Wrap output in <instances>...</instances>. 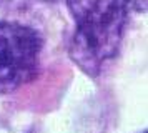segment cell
Here are the masks:
<instances>
[{"instance_id":"5b68a950","label":"cell","mask_w":148,"mask_h":133,"mask_svg":"<svg viewBox=\"0 0 148 133\" xmlns=\"http://www.w3.org/2000/svg\"><path fill=\"white\" fill-rule=\"evenodd\" d=\"M143 133H147V132H143Z\"/></svg>"},{"instance_id":"6da1fadb","label":"cell","mask_w":148,"mask_h":133,"mask_svg":"<svg viewBox=\"0 0 148 133\" xmlns=\"http://www.w3.org/2000/svg\"><path fill=\"white\" fill-rule=\"evenodd\" d=\"M67 5L75 19L68 57L85 75L97 78L120 50L136 0H67Z\"/></svg>"},{"instance_id":"277c9868","label":"cell","mask_w":148,"mask_h":133,"mask_svg":"<svg viewBox=\"0 0 148 133\" xmlns=\"http://www.w3.org/2000/svg\"><path fill=\"white\" fill-rule=\"evenodd\" d=\"M28 133H34V132H28Z\"/></svg>"},{"instance_id":"7a4b0ae2","label":"cell","mask_w":148,"mask_h":133,"mask_svg":"<svg viewBox=\"0 0 148 133\" xmlns=\"http://www.w3.org/2000/svg\"><path fill=\"white\" fill-rule=\"evenodd\" d=\"M43 37L34 27L0 22V95L14 93L40 72Z\"/></svg>"},{"instance_id":"3957f363","label":"cell","mask_w":148,"mask_h":133,"mask_svg":"<svg viewBox=\"0 0 148 133\" xmlns=\"http://www.w3.org/2000/svg\"><path fill=\"white\" fill-rule=\"evenodd\" d=\"M45 2H50V0H45Z\"/></svg>"}]
</instances>
